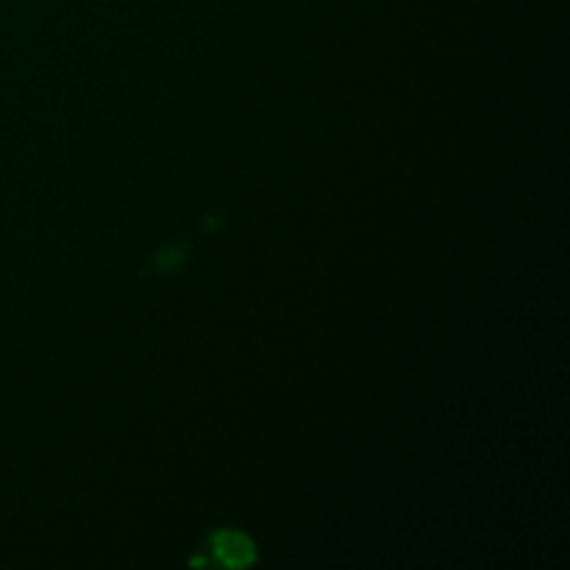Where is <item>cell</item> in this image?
<instances>
[{"label": "cell", "mask_w": 570, "mask_h": 570, "mask_svg": "<svg viewBox=\"0 0 570 570\" xmlns=\"http://www.w3.org/2000/svg\"><path fill=\"white\" fill-rule=\"evenodd\" d=\"M217 554H220V560L226 566H248L254 560V549L239 534H220L217 538Z\"/></svg>", "instance_id": "1"}]
</instances>
